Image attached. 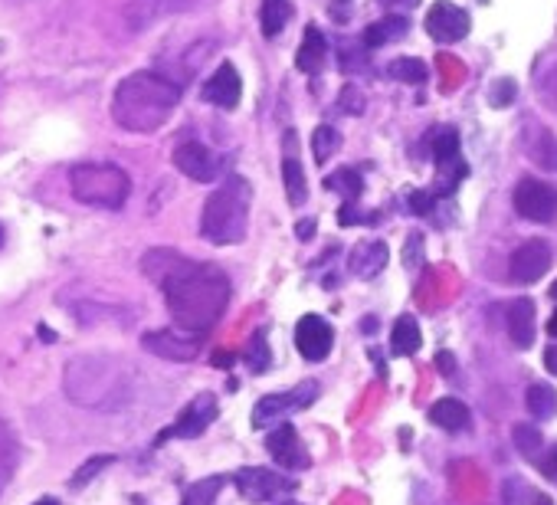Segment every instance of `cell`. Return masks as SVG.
Returning a JSON list of instances; mask_svg holds the SVG:
<instances>
[{
	"instance_id": "obj_4",
	"label": "cell",
	"mask_w": 557,
	"mask_h": 505,
	"mask_svg": "<svg viewBox=\"0 0 557 505\" xmlns=\"http://www.w3.org/2000/svg\"><path fill=\"white\" fill-rule=\"evenodd\" d=\"M66 394L86 407H115L128 397V374L109 358H76L66 368Z\"/></svg>"
},
{
	"instance_id": "obj_29",
	"label": "cell",
	"mask_w": 557,
	"mask_h": 505,
	"mask_svg": "<svg viewBox=\"0 0 557 505\" xmlns=\"http://www.w3.org/2000/svg\"><path fill=\"white\" fill-rule=\"evenodd\" d=\"M341 148V132L335 125H318L312 132V158L315 164H325L331 161V155Z\"/></svg>"
},
{
	"instance_id": "obj_44",
	"label": "cell",
	"mask_w": 557,
	"mask_h": 505,
	"mask_svg": "<svg viewBox=\"0 0 557 505\" xmlns=\"http://www.w3.org/2000/svg\"><path fill=\"white\" fill-rule=\"evenodd\" d=\"M544 368H548L554 378H557V345L551 348H544Z\"/></svg>"
},
{
	"instance_id": "obj_12",
	"label": "cell",
	"mask_w": 557,
	"mask_h": 505,
	"mask_svg": "<svg viewBox=\"0 0 557 505\" xmlns=\"http://www.w3.org/2000/svg\"><path fill=\"white\" fill-rule=\"evenodd\" d=\"M315 397H318V384L315 381H302L295 391H286V394H269L253 410V427H266V424H272V420L295 414V410H305L308 404L315 401Z\"/></svg>"
},
{
	"instance_id": "obj_19",
	"label": "cell",
	"mask_w": 557,
	"mask_h": 505,
	"mask_svg": "<svg viewBox=\"0 0 557 505\" xmlns=\"http://www.w3.org/2000/svg\"><path fill=\"white\" fill-rule=\"evenodd\" d=\"M508 335H512L515 348H531L535 345V322H538V312H535V302L531 299H515L508 305Z\"/></svg>"
},
{
	"instance_id": "obj_20",
	"label": "cell",
	"mask_w": 557,
	"mask_h": 505,
	"mask_svg": "<svg viewBox=\"0 0 557 505\" xmlns=\"http://www.w3.org/2000/svg\"><path fill=\"white\" fill-rule=\"evenodd\" d=\"M387 260H390V250H387L384 240H364V243H358L351 250L348 269H351L354 276L371 279V276H377L387 266Z\"/></svg>"
},
{
	"instance_id": "obj_21",
	"label": "cell",
	"mask_w": 557,
	"mask_h": 505,
	"mask_svg": "<svg viewBox=\"0 0 557 505\" xmlns=\"http://www.w3.org/2000/svg\"><path fill=\"white\" fill-rule=\"evenodd\" d=\"M407 30H410V17H404V14L381 17L364 30V50H381V46L407 37Z\"/></svg>"
},
{
	"instance_id": "obj_34",
	"label": "cell",
	"mask_w": 557,
	"mask_h": 505,
	"mask_svg": "<svg viewBox=\"0 0 557 505\" xmlns=\"http://www.w3.org/2000/svg\"><path fill=\"white\" fill-rule=\"evenodd\" d=\"M246 364H250V371H266L269 368V342H266V332H253L250 345H246Z\"/></svg>"
},
{
	"instance_id": "obj_8",
	"label": "cell",
	"mask_w": 557,
	"mask_h": 505,
	"mask_svg": "<svg viewBox=\"0 0 557 505\" xmlns=\"http://www.w3.org/2000/svg\"><path fill=\"white\" fill-rule=\"evenodd\" d=\"M554 263V253H551V243L541 240V237H531L518 246L512 253V263H508V273H512V283L521 286H531L538 283V279L548 273Z\"/></svg>"
},
{
	"instance_id": "obj_30",
	"label": "cell",
	"mask_w": 557,
	"mask_h": 505,
	"mask_svg": "<svg viewBox=\"0 0 557 505\" xmlns=\"http://www.w3.org/2000/svg\"><path fill=\"white\" fill-rule=\"evenodd\" d=\"M197 4H204V0H138V14L154 20L168 14H184V10H194Z\"/></svg>"
},
{
	"instance_id": "obj_5",
	"label": "cell",
	"mask_w": 557,
	"mask_h": 505,
	"mask_svg": "<svg viewBox=\"0 0 557 505\" xmlns=\"http://www.w3.org/2000/svg\"><path fill=\"white\" fill-rule=\"evenodd\" d=\"M69 191L86 207L122 210L128 197H132V178L118 164L89 161L73 168V174H69Z\"/></svg>"
},
{
	"instance_id": "obj_14",
	"label": "cell",
	"mask_w": 557,
	"mask_h": 505,
	"mask_svg": "<svg viewBox=\"0 0 557 505\" xmlns=\"http://www.w3.org/2000/svg\"><path fill=\"white\" fill-rule=\"evenodd\" d=\"M200 96H204V102L217 105V109H223V112L240 109V102H243V79H240V69H236L233 63H220L217 69H213V76L204 82Z\"/></svg>"
},
{
	"instance_id": "obj_28",
	"label": "cell",
	"mask_w": 557,
	"mask_h": 505,
	"mask_svg": "<svg viewBox=\"0 0 557 505\" xmlns=\"http://www.w3.org/2000/svg\"><path fill=\"white\" fill-rule=\"evenodd\" d=\"M525 404L531 410V417L551 420L557 414V391L551 384H531L528 394H525Z\"/></svg>"
},
{
	"instance_id": "obj_40",
	"label": "cell",
	"mask_w": 557,
	"mask_h": 505,
	"mask_svg": "<svg viewBox=\"0 0 557 505\" xmlns=\"http://www.w3.org/2000/svg\"><path fill=\"white\" fill-rule=\"evenodd\" d=\"M404 263L410 269H417L423 263V237L420 233H413V237L407 240V250H404Z\"/></svg>"
},
{
	"instance_id": "obj_33",
	"label": "cell",
	"mask_w": 557,
	"mask_h": 505,
	"mask_svg": "<svg viewBox=\"0 0 557 505\" xmlns=\"http://www.w3.org/2000/svg\"><path fill=\"white\" fill-rule=\"evenodd\" d=\"M515 99H518V82L508 76L495 79L492 86L485 89V102H489L492 109H508V105H515Z\"/></svg>"
},
{
	"instance_id": "obj_48",
	"label": "cell",
	"mask_w": 557,
	"mask_h": 505,
	"mask_svg": "<svg viewBox=\"0 0 557 505\" xmlns=\"http://www.w3.org/2000/svg\"><path fill=\"white\" fill-rule=\"evenodd\" d=\"M531 505H554L548 496H535V499H531Z\"/></svg>"
},
{
	"instance_id": "obj_17",
	"label": "cell",
	"mask_w": 557,
	"mask_h": 505,
	"mask_svg": "<svg viewBox=\"0 0 557 505\" xmlns=\"http://www.w3.org/2000/svg\"><path fill=\"white\" fill-rule=\"evenodd\" d=\"M266 450L282 469H308V450L302 446V437L292 424H282L272 433H266Z\"/></svg>"
},
{
	"instance_id": "obj_10",
	"label": "cell",
	"mask_w": 557,
	"mask_h": 505,
	"mask_svg": "<svg viewBox=\"0 0 557 505\" xmlns=\"http://www.w3.org/2000/svg\"><path fill=\"white\" fill-rule=\"evenodd\" d=\"M472 30V17L469 10H462L453 0H436L426 14V33L436 43H459L462 37H469Z\"/></svg>"
},
{
	"instance_id": "obj_3",
	"label": "cell",
	"mask_w": 557,
	"mask_h": 505,
	"mask_svg": "<svg viewBox=\"0 0 557 505\" xmlns=\"http://www.w3.org/2000/svg\"><path fill=\"white\" fill-rule=\"evenodd\" d=\"M253 210V187L243 174H227L207 197L200 214V237L213 246H236L246 240Z\"/></svg>"
},
{
	"instance_id": "obj_13",
	"label": "cell",
	"mask_w": 557,
	"mask_h": 505,
	"mask_svg": "<svg viewBox=\"0 0 557 505\" xmlns=\"http://www.w3.org/2000/svg\"><path fill=\"white\" fill-rule=\"evenodd\" d=\"M295 348L305 361H325L335 348V332L322 315H302L295 322Z\"/></svg>"
},
{
	"instance_id": "obj_46",
	"label": "cell",
	"mask_w": 557,
	"mask_h": 505,
	"mask_svg": "<svg viewBox=\"0 0 557 505\" xmlns=\"http://www.w3.org/2000/svg\"><path fill=\"white\" fill-rule=\"evenodd\" d=\"M548 335H551V338H557V309H554V315L548 319Z\"/></svg>"
},
{
	"instance_id": "obj_45",
	"label": "cell",
	"mask_w": 557,
	"mask_h": 505,
	"mask_svg": "<svg viewBox=\"0 0 557 505\" xmlns=\"http://www.w3.org/2000/svg\"><path fill=\"white\" fill-rule=\"evenodd\" d=\"M381 7H417L420 0H377Z\"/></svg>"
},
{
	"instance_id": "obj_50",
	"label": "cell",
	"mask_w": 557,
	"mask_h": 505,
	"mask_svg": "<svg viewBox=\"0 0 557 505\" xmlns=\"http://www.w3.org/2000/svg\"><path fill=\"white\" fill-rule=\"evenodd\" d=\"M551 296L557 299V279H554V286H551Z\"/></svg>"
},
{
	"instance_id": "obj_2",
	"label": "cell",
	"mask_w": 557,
	"mask_h": 505,
	"mask_svg": "<svg viewBox=\"0 0 557 505\" xmlns=\"http://www.w3.org/2000/svg\"><path fill=\"white\" fill-rule=\"evenodd\" d=\"M181 105V86L154 69H138L115 86L112 122L122 132L151 135L171 122L174 109Z\"/></svg>"
},
{
	"instance_id": "obj_1",
	"label": "cell",
	"mask_w": 557,
	"mask_h": 505,
	"mask_svg": "<svg viewBox=\"0 0 557 505\" xmlns=\"http://www.w3.org/2000/svg\"><path fill=\"white\" fill-rule=\"evenodd\" d=\"M141 273L164 292L174 325L194 338H204L230 305V279L220 266L194 263L168 246L148 250Z\"/></svg>"
},
{
	"instance_id": "obj_22",
	"label": "cell",
	"mask_w": 557,
	"mask_h": 505,
	"mask_svg": "<svg viewBox=\"0 0 557 505\" xmlns=\"http://www.w3.org/2000/svg\"><path fill=\"white\" fill-rule=\"evenodd\" d=\"M420 345H423L420 322L413 319V315H400L394 322V332H390V351H394L397 358H410V355H417Z\"/></svg>"
},
{
	"instance_id": "obj_6",
	"label": "cell",
	"mask_w": 557,
	"mask_h": 505,
	"mask_svg": "<svg viewBox=\"0 0 557 505\" xmlns=\"http://www.w3.org/2000/svg\"><path fill=\"white\" fill-rule=\"evenodd\" d=\"M171 161L184 178H191L197 184H213L220 178V168H223L217 151H213L210 145H204V142H197V138H187V142L177 145Z\"/></svg>"
},
{
	"instance_id": "obj_38",
	"label": "cell",
	"mask_w": 557,
	"mask_h": 505,
	"mask_svg": "<svg viewBox=\"0 0 557 505\" xmlns=\"http://www.w3.org/2000/svg\"><path fill=\"white\" fill-rule=\"evenodd\" d=\"M433 204H436L433 191H410V197H407V210H410V214H417V217L430 214Z\"/></svg>"
},
{
	"instance_id": "obj_36",
	"label": "cell",
	"mask_w": 557,
	"mask_h": 505,
	"mask_svg": "<svg viewBox=\"0 0 557 505\" xmlns=\"http://www.w3.org/2000/svg\"><path fill=\"white\" fill-rule=\"evenodd\" d=\"M109 463H115V456H92V460H89V463L82 466L79 473L73 476V489H76V486H86L89 479H92V476H99Z\"/></svg>"
},
{
	"instance_id": "obj_15",
	"label": "cell",
	"mask_w": 557,
	"mask_h": 505,
	"mask_svg": "<svg viewBox=\"0 0 557 505\" xmlns=\"http://www.w3.org/2000/svg\"><path fill=\"white\" fill-rule=\"evenodd\" d=\"M141 348L168 361H191L200 351V338L181 332V328H164V332H148L141 338Z\"/></svg>"
},
{
	"instance_id": "obj_35",
	"label": "cell",
	"mask_w": 557,
	"mask_h": 505,
	"mask_svg": "<svg viewBox=\"0 0 557 505\" xmlns=\"http://www.w3.org/2000/svg\"><path fill=\"white\" fill-rule=\"evenodd\" d=\"M338 109L345 115H361L364 112V92L354 86V82H348V86L338 92Z\"/></svg>"
},
{
	"instance_id": "obj_7",
	"label": "cell",
	"mask_w": 557,
	"mask_h": 505,
	"mask_svg": "<svg viewBox=\"0 0 557 505\" xmlns=\"http://www.w3.org/2000/svg\"><path fill=\"white\" fill-rule=\"evenodd\" d=\"M213 420H217V397H213V394H197L194 401L181 410V417H177L168 430L158 433V440H154V443L161 446L168 440H194L213 424Z\"/></svg>"
},
{
	"instance_id": "obj_52",
	"label": "cell",
	"mask_w": 557,
	"mask_h": 505,
	"mask_svg": "<svg viewBox=\"0 0 557 505\" xmlns=\"http://www.w3.org/2000/svg\"><path fill=\"white\" fill-rule=\"evenodd\" d=\"M286 505H299V502H286Z\"/></svg>"
},
{
	"instance_id": "obj_32",
	"label": "cell",
	"mask_w": 557,
	"mask_h": 505,
	"mask_svg": "<svg viewBox=\"0 0 557 505\" xmlns=\"http://www.w3.org/2000/svg\"><path fill=\"white\" fill-rule=\"evenodd\" d=\"M220 486H223V476L200 479V483H194L184 492V505H213L220 496Z\"/></svg>"
},
{
	"instance_id": "obj_24",
	"label": "cell",
	"mask_w": 557,
	"mask_h": 505,
	"mask_svg": "<svg viewBox=\"0 0 557 505\" xmlns=\"http://www.w3.org/2000/svg\"><path fill=\"white\" fill-rule=\"evenodd\" d=\"M292 20V0H263L259 7V27L263 37H279Z\"/></svg>"
},
{
	"instance_id": "obj_26",
	"label": "cell",
	"mask_w": 557,
	"mask_h": 505,
	"mask_svg": "<svg viewBox=\"0 0 557 505\" xmlns=\"http://www.w3.org/2000/svg\"><path fill=\"white\" fill-rule=\"evenodd\" d=\"M390 79L404 82V86H423L430 79V66H426L420 56H397L394 63L387 66Z\"/></svg>"
},
{
	"instance_id": "obj_16",
	"label": "cell",
	"mask_w": 557,
	"mask_h": 505,
	"mask_svg": "<svg viewBox=\"0 0 557 505\" xmlns=\"http://www.w3.org/2000/svg\"><path fill=\"white\" fill-rule=\"evenodd\" d=\"M282 184H286V197L292 207H302L308 201V181L299 161V138H295L292 128L282 132Z\"/></svg>"
},
{
	"instance_id": "obj_11",
	"label": "cell",
	"mask_w": 557,
	"mask_h": 505,
	"mask_svg": "<svg viewBox=\"0 0 557 505\" xmlns=\"http://www.w3.org/2000/svg\"><path fill=\"white\" fill-rule=\"evenodd\" d=\"M236 489L243 492L250 502H272L279 496H286L292 492V479L276 473V469H266V466H246L236 473Z\"/></svg>"
},
{
	"instance_id": "obj_18",
	"label": "cell",
	"mask_w": 557,
	"mask_h": 505,
	"mask_svg": "<svg viewBox=\"0 0 557 505\" xmlns=\"http://www.w3.org/2000/svg\"><path fill=\"white\" fill-rule=\"evenodd\" d=\"M328 40L325 33L315 27V23H308L305 33H302V46L299 53H295V69L305 76H318L322 69L328 66Z\"/></svg>"
},
{
	"instance_id": "obj_43",
	"label": "cell",
	"mask_w": 557,
	"mask_h": 505,
	"mask_svg": "<svg viewBox=\"0 0 557 505\" xmlns=\"http://www.w3.org/2000/svg\"><path fill=\"white\" fill-rule=\"evenodd\" d=\"M295 233H299L302 243H308L315 237V220H299V223H295Z\"/></svg>"
},
{
	"instance_id": "obj_27",
	"label": "cell",
	"mask_w": 557,
	"mask_h": 505,
	"mask_svg": "<svg viewBox=\"0 0 557 505\" xmlns=\"http://www.w3.org/2000/svg\"><path fill=\"white\" fill-rule=\"evenodd\" d=\"M325 187L328 191L341 194L345 197V204H348V201H358V197L364 194V178H361L358 168H338L335 174H328L325 178Z\"/></svg>"
},
{
	"instance_id": "obj_31",
	"label": "cell",
	"mask_w": 557,
	"mask_h": 505,
	"mask_svg": "<svg viewBox=\"0 0 557 505\" xmlns=\"http://www.w3.org/2000/svg\"><path fill=\"white\" fill-rule=\"evenodd\" d=\"M512 440H515V446H518L521 456H528V460H535V463L541 460V446H544V440H541V430H538V427H531V424H515Z\"/></svg>"
},
{
	"instance_id": "obj_37",
	"label": "cell",
	"mask_w": 557,
	"mask_h": 505,
	"mask_svg": "<svg viewBox=\"0 0 557 505\" xmlns=\"http://www.w3.org/2000/svg\"><path fill=\"white\" fill-rule=\"evenodd\" d=\"M528 499H535V496H531L525 479H505V502L508 505H525Z\"/></svg>"
},
{
	"instance_id": "obj_41",
	"label": "cell",
	"mask_w": 557,
	"mask_h": 505,
	"mask_svg": "<svg viewBox=\"0 0 557 505\" xmlns=\"http://www.w3.org/2000/svg\"><path fill=\"white\" fill-rule=\"evenodd\" d=\"M364 220H371V217L361 214L358 201H348L345 207L338 210V223H341V227H354V223H364Z\"/></svg>"
},
{
	"instance_id": "obj_47",
	"label": "cell",
	"mask_w": 557,
	"mask_h": 505,
	"mask_svg": "<svg viewBox=\"0 0 557 505\" xmlns=\"http://www.w3.org/2000/svg\"><path fill=\"white\" fill-rule=\"evenodd\" d=\"M40 338H43V342H53V332H50V328H46V325H40Z\"/></svg>"
},
{
	"instance_id": "obj_49",
	"label": "cell",
	"mask_w": 557,
	"mask_h": 505,
	"mask_svg": "<svg viewBox=\"0 0 557 505\" xmlns=\"http://www.w3.org/2000/svg\"><path fill=\"white\" fill-rule=\"evenodd\" d=\"M33 505H59V502H56V499H37Z\"/></svg>"
},
{
	"instance_id": "obj_9",
	"label": "cell",
	"mask_w": 557,
	"mask_h": 505,
	"mask_svg": "<svg viewBox=\"0 0 557 505\" xmlns=\"http://www.w3.org/2000/svg\"><path fill=\"white\" fill-rule=\"evenodd\" d=\"M515 210L531 223H551L557 217V194L551 184L538 178H525L512 194Z\"/></svg>"
},
{
	"instance_id": "obj_23",
	"label": "cell",
	"mask_w": 557,
	"mask_h": 505,
	"mask_svg": "<svg viewBox=\"0 0 557 505\" xmlns=\"http://www.w3.org/2000/svg\"><path fill=\"white\" fill-rule=\"evenodd\" d=\"M430 420L443 430H466L469 427V407L456 397H443L430 407Z\"/></svg>"
},
{
	"instance_id": "obj_42",
	"label": "cell",
	"mask_w": 557,
	"mask_h": 505,
	"mask_svg": "<svg viewBox=\"0 0 557 505\" xmlns=\"http://www.w3.org/2000/svg\"><path fill=\"white\" fill-rule=\"evenodd\" d=\"M436 368L443 374H456V358L449 355V351H440V355H436Z\"/></svg>"
},
{
	"instance_id": "obj_25",
	"label": "cell",
	"mask_w": 557,
	"mask_h": 505,
	"mask_svg": "<svg viewBox=\"0 0 557 505\" xmlns=\"http://www.w3.org/2000/svg\"><path fill=\"white\" fill-rule=\"evenodd\" d=\"M17 460H20L17 433L10 430V424H4V420H0V492H4L10 479H14Z\"/></svg>"
},
{
	"instance_id": "obj_39",
	"label": "cell",
	"mask_w": 557,
	"mask_h": 505,
	"mask_svg": "<svg viewBox=\"0 0 557 505\" xmlns=\"http://www.w3.org/2000/svg\"><path fill=\"white\" fill-rule=\"evenodd\" d=\"M364 69V53L351 50V46H341V73H361Z\"/></svg>"
},
{
	"instance_id": "obj_51",
	"label": "cell",
	"mask_w": 557,
	"mask_h": 505,
	"mask_svg": "<svg viewBox=\"0 0 557 505\" xmlns=\"http://www.w3.org/2000/svg\"><path fill=\"white\" fill-rule=\"evenodd\" d=\"M0 243H4V227H0Z\"/></svg>"
}]
</instances>
